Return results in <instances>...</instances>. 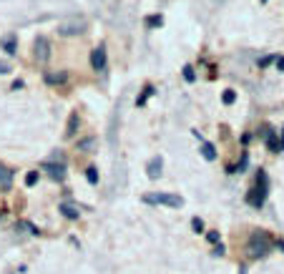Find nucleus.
Wrapping results in <instances>:
<instances>
[{"label": "nucleus", "mask_w": 284, "mask_h": 274, "mask_svg": "<svg viewBox=\"0 0 284 274\" xmlns=\"http://www.w3.org/2000/svg\"><path fill=\"white\" fill-rule=\"evenodd\" d=\"M33 56H35V61L38 63H46L48 58H51V43H48V38L46 35H38L35 38V43H33Z\"/></svg>", "instance_id": "obj_5"}, {"label": "nucleus", "mask_w": 284, "mask_h": 274, "mask_svg": "<svg viewBox=\"0 0 284 274\" xmlns=\"http://www.w3.org/2000/svg\"><path fill=\"white\" fill-rule=\"evenodd\" d=\"M43 81H46L48 86H61V83L68 81V73H66V70H46V73H43Z\"/></svg>", "instance_id": "obj_8"}, {"label": "nucleus", "mask_w": 284, "mask_h": 274, "mask_svg": "<svg viewBox=\"0 0 284 274\" xmlns=\"http://www.w3.org/2000/svg\"><path fill=\"white\" fill-rule=\"evenodd\" d=\"M78 124H80V116L73 111L71 119H68V126H66V138H73V136L78 134Z\"/></svg>", "instance_id": "obj_11"}, {"label": "nucleus", "mask_w": 284, "mask_h": 274, "mask_svg": "<svg viewBox=\"0 0 284 274\" xmlns=\"http://www.w3.org/2000/svg\"><path fill=\"white\" fill-rule=\"evenodd\" d=\"M214 254H216V257H221V254H224V247H221V244H216V247H214Z\"/></svg>", "instance_id": "obj_30"}, {"label": "nucleus", "mask_w": 284, "mask_h": 274, "mask_svg": "<svg viewBox=\"0 0 284 274\" xmlns=\"http://www.w3.org/2000/svg\"><path fill=\"white\" fill-rule=\"evenodd\" d=\"M0 48H3L8 56H13L18 51V41H15V35H5L3 41H0Z\"/></svg>", "instance_id": "obj_12"}, {"label": "nucleus", "mask_w": 284, "mask_h": 274, "mask_svg": "<svg viewBox=\"0 0 284 274\" xmlns=\"http://www.w3.org/2000/svg\"><path fill=\"white\" fill-rule=\"evenodd\" d=\"M23 88V81H13V91H20Z\"/></svg>", "instance_id": "obj_31"}, {"label": "nucleus", "mask_w": 284, "mask_h": 274, "mask_svg": "<svg viewBox=\"0 0 284 274\" xmlns=\"http://www.w3.org/2000/svg\"><path fill=\"white\" fill-rule=\"evenodd\" d=\"M58 211H61L66 219H78V216H80V211H78L73 204H68V202H63V204L58 206Z\"/></svg>", "instance_id": "obj_13"}, {"label": "nucleus", "mask_w": 284, "mask_h": 274, "mask_svg": "<svg viewBox=\"0 0 284 274\" xmlns=\"http://www.w3.org/2000/svg\"><path fill=\"white\" fill-rule=\"evenodd\" d=\"M88 28V20L83 18V15H71V18H66V20H61V25H58V33L63 35V38H71V35H80Z\"/></svg>", "instance_id": "obj_3"}, {"label": "nucleus", "mask_w": 284, "mask_h": 274, "mask_svg": "<svg viewBox=\"0 0 284 274\" xmlns=\"http://www.w3.org/2000/svg\"><path fill=\"white\" fill-rule=\"evenodd\" d=\"M3 73H10V66L8 63H0V75H3Z\"/></svg>", "instance_id": "obj_29"}, {"label": "nucleus", "mask_w": 284, "mask_h": 274, "mask_svg": "<svg viewBox=\"0 0 284 274\" xmlns=\"http://www.w3.org/2000/svg\"><path fill=\"white\" fill-rule=\"evenodd\" d=\"M18 229H28V231L33 234V237H38V234H40V231H38V226H35V224H30V221H20V224H18Z\"/></svg>", "instance_id": "obj_20"}, {"label": "nucleus", "mask_w": 284, "mask_h": 274, "mask_svg": "<svg viewBox=\"0 0 284 274\" xmlns=\"http://www.w3.org/2000/svg\"><path fill=\"white\" fill-rule=\"evenodd\" d=\"M272 61H274L272 56H264V58H259V68H264V66H269Z\"/></svg>", "instance_id": "obj_26"}, {"label": "nucleus", "mask_w": 284, "mask_h": 274, "mask_svg": "<svg viewBox=\"0 0 284 274\" xmlns=\"http://www.w3.org/2000/svg\"><path fill=\"white\" fill-rule=\"evenodd\" d=\"M191 226H194V229H196V231H204V221H201V219H199V216H196V219H194V221H191Z\"/></svg>", "instance_id": "obj_25"}, {"label": "nucleus", "mask_w": 284, "mask_h": 274, "mask_svg": "<svg viewBox=\"0 0 284 274\" xmlns=\"http://www.w3.org/2000/svg\"><path fill=\"white\" fill-rule=\"evenodd\" d=\"M96 146V138L93 136H88V138H83V141H78V151H91Z\"/></svg>", "instance_id": "obj_16"}, {"label": "nucleus", "mask_w": 284, "mask_h": 274, "mask_svg": "<svg viewBox=\"0 0 284 274\" xmlns=\"http://www.w3.org/2000/svg\"><path fill=\"white\" fill-rule=\"evenodd\" d=\"M13 169H8L5 164H0V189L3 191H10L13 189Z\"/></svg>", "instance_id": "obj_9"}, {"label": "nucleus", "mask_w": 284, "mask_h": 274, "mask_svg": "<svg viewBox=\"0 0 284 274\" xmlns=\"http://www.w3.org/2000/svg\"><path fill=\"white\" fill-rule=\"evenodd\" d=\"M201 156H204L207 161H214L216 159V148H214V143H201Z\"/></svg>", "instance_id": "obj_14"}, {"label": "nucleus", "mask_w": 284, "mask_h": 274, "mask_svg": "<svg viewBox=\"0 0 284 274\" xmlns=\"http://www.w3.org/2000/svg\"><path fill=\"white\" fill-rule=\"evenodd\" d=\"M38 176H40V171H30V174L25 176V186H35V184H38Z\"/></svg>", "instance_id": "obj_21"}, {"label": "nucleus", "mask_w": 284, "mask_h": 274, "mask_svg": "<svg viewBox=\"0 0 284 274\" xmlns=\"http://www.w3.org/2000/svg\"><path fill=\"white\" fill-rule=\"evenodd\" d=\"M272 237L264 229H254L252 231V239H249V257L252 259H262L267 252H272Z\"/></svg>", "instance_id": "obj_2"}, {"label": "nucleus", "mask_w": 284, "mask_h": 274, "mask_svg": "<svg viewBox=\"0 0 284 274\" xmlns=\"http://www.w3.org/2000/svg\"><path fill=\"white\" fill-rule=\"evenodd\" d=\"M221 101L229 106V103H234V101H236V93H234V91H224V93H221Z\"/></svg>", "instance_id": "obj_22"}, {"label": "nucleus", "mask_w": 284, "mask_h": 274, "mask_svg": "<svg viewBox=\"0 0 284 274\" xmlns=\"http://www.w3.org/2000/svg\"><path fill=\"white\" fill-rule=\"evenodd\" d=\"M143 202L146 204H164V206H174V209L184 206V199L176 197V194H146Z\"/></svg>", "instance_id": "obj_4"}, {"label": "nucleus", "mask_w": 284, "mask_h": 274, "mask_svg": "<svg viewBox=\"0 0 284 274\" xmlns=\"http://www.w3.org/2000/svg\"><path fill=\"white\" fill-rule=\"evenodd\" d=\"M106 63H108V56H106V48L103 46H98V48H93L91 51V68L93 70H106Z\"/></svg>", "instance_id": "obj_7"}, {"label": "nucleus", "mask_w": 284, "mask_h": 274, "mask_svg": "<svg viewBox=\"0 0 284 274\" xmlns=\"http://www.w3.org/2000/svg\"><path fill=\"white\" fill-rule=\"evenodd\" d=\"M262 3H267V0H262Z\"/></svg>", "instance_id": "obj_32"}, {"label": "nucleus", "mask_w": 284, "mask_h": 274, "mask_svg": "<svg viewBox=\"0 0 284 274\" xmlns=\"http://www.w3.org/2000/svg\"><path fill=\"white\" fill-rule=\"evenodd\" d=\"M279 151H284V126L279 129Z\"/></svg>", "instance_id": "obj_28"}, {"label": "nucleus", "mask_w": 284, "mask_h": 274, "mask_svg": "<svg viewBox=\"0 0 284 274\" xmlns=\"http://www.w3.org/2000/svg\"><path fill=\"white\" fill-rule=\"evenodd\" d=\"M148 96H153V86H146V88H143V93L139 96V101H136V106L141 108V106L146 103V98H148Z\"/></svg>", "instance_id": "obj_17"}, {"label": "nucleus", "mask_w": 284, "mask_h": 274, "mask_svg": "<svg viewBox=\"0 0 284 274\" xmlns=\"http://www.w3.org/2000/svg\"><path fill=\"white\" fill-rule=\"evenodd\" d=\"M146 169H148V176L151 179H158L161 176V169H164V159H161V156H153Z\"/></svg>", "instance_id": "obj_10"}, {"label": "nucleus", "mask_w": 284, "mask_h": 274, "mask_svg": "<svg viewBox=\"0 0 284 274\" xmlns=\"http://www.w3.org/2000/svg\"><path fill=\"white\" fill-rule=\"evenodd\" d=\"M267 194H269V179H267V174L264 171H257V176H254V186L249 189V194H247V204H252V206H262L264 204V199H267Z\"/></svg>", "instance_id": "obj_1"}, {"label": "nucleus", "mask_w": 284, "mask_h": 274, "mask_svg": "<svg viewBox=\"0 0 284 274\" xmlns=\"http://www.w3.org/2000/svg\"><path fill=\"white\" fill-rule=\"evenodd\" d=\"M86 179H88L91 184H98V169H96V166H88V169H86Z\"/></svg>", "instance_id": "obj_19"}, {"label": "nucleus", "mask_w": 284, "mask_h": 274, "mask_svg": "<svg viewBox=\"0 0 284 274\" xmlns=\"http://www.w3.org/2000/svg\"><path fill=\"white\" fill-rule=\"evenodd\" d=\"M267 146H269V151H274V153H279V138H274V131L267 136Z\"/></svg>", "instance_id": "obj_18"}, {"label": "nucleus", "mask_w": 284, "mask_h": 274, "mask_svg": "<svg viewBox=\"0 0 284 274\" xmlns=\"http://www.w3.org/2000/svg\"><path fill=\"white\" fill-rule=\"evenodd\" d=\"M207 239H209L212 244H219V239H221V237H219V231H209V234H207Z\"/></svg>", "instance_id": "obj_24"}, {"label": "nucleus", "mask_w": 284, "mask_h": 274, "mask_svg": "<svg viewBox=\"0 0 284 274\" xmlns=\"http://www.w3.org/2000/svg\"><path fill=\"white\" fill-rule=\"evenodd\" d=\"M274 63H277V70H284V56H277Z\"/></svg>", "instance_id": "obj_27"}, {"label": "nucleus", "mask_w": 284, "mask_h": 274, "mask_svg": "<svg viewBox=\"0 0 284 274\" xmlns=\"http://www.w3.org/2000/svg\"><path fill=\"white\" fill-rule=\"evenodd\" d=\"M40 171H46L53 181H63L66 179V164L63 161H43L40 164Z\"/></svg>", "instance_id": "obj_6"}, {"label": "nucleus", "mask_w": 284, "mask_h": 274, "mask_svg": "<svg viewBox=\"0 0 284 274\" xmlns=\"http://www.w3.org/2000/svg\"><path fill=\"white\" fill-rule=\"evenodd\" d=\"M184 78H186V81H194V78H196V73H194V68H191V66H186V68H184Z\"/></svg>", "instance_id": "obj_23"}, {"label": "nucleus", "mask_w": 284, "mask_h": 274, "mask_svg": "<svg viewBox=\"0 0 284 274\" xmlns=\"http://www.w3.org/2000/svg\"><path fill=\"white\" fill-rule=\"evenodd\" d=\"M146 25L148 28H161V25H164V15H148L146 18Z\"/></svg>", "instance_id": "obj_15"}]
</instances>
